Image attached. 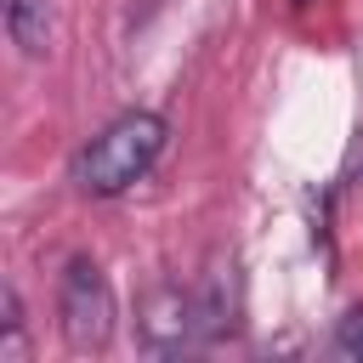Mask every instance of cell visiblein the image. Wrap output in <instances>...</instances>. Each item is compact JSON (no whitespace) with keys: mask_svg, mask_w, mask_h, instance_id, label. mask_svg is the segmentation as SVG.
I'll list each match as a JSON object with an SVG mask.
<instances>
[{"mask_svg":"<svg viewBox=\"0 0 363 363\" xmlns=\"http://www.w3.org/2000/svg\"><path fill=\"white\" fill-rule=\"evenodd\" d=\"M57 323L68 352H102L113 340V289L102 278V267L91 255H74L57 278Z\"/></svg>","mask_w":363,"mask_h":363,"instance_id":"7a4b0ae2","label":"cell"},{"mask_svg":"<svg viewBox=\"0 0 363 363\" xmlns=\"http://www.w3.org/2000/svg\"><path fill=\"white\" fill-rule=\"evenodd\" d=\"M6 34L23 57H51L57 45V0H6Z\"/></svg>","mask_w":363,"mask_h":363,"instance_id":"277c9868","label":"cell"},{"mask_svg":"<svg viewBox=\"0 0 363 363\" xmlns=\"http://www.w3.org/2000/svg\"><path fill=\"white\" fill-rule=\"evenodd\" d=\"M329 352H335V357H352V363H363V306H352V312L335 323V340H329Z\"/></svg>","mask_w":363,"mask_h":363,"instance_id":"52a82bcc","label":"cell"},{"mask_svg":"<svg viewBox=\"0 0 363 363\" xmlns=\"http://www.w3.org/2000/svg\"><path fill=\"white\" fill-rule=\"evenodd\" d=\"M159 153H164V119L153 108H130L113 125H102V136L74 159V182L85 199H119L153 170Z\"/></svg>","mask_w":363,"mask_h":363,"instance_id":"6da1fadb","label":"cell"},{"mask_svg":"<svg viewBox=\"0 0 363 363\" xmlns=\"http://www.w3.org/2000/svg\"><path fill=\"white\" fill-rule=\"evenodd\" d=\"M193 301H199V340H204V346L221 340V335H233L238 318H233V301H227V278H221V272H210Z\"/></svg>","mask_w":363,"mask_h":363,"instance_id":"5b68a950","label":"cell"},{"mask_svg":"<svg viewBox=\"0 0 363 363\" xmlns=\"http://www.w3.org/2000/svg\"><path fill=\"white\" fill-rule=\"evenodd\" d=\"M34 346H28V323H23V295L6 284L0 289V363H28Z\"/></svg>","mask_w":363,"mask_h":363,"instance_id":"8992f818","label":"cell"},{"mask_svg":"<svg viewBox=\"0 0 363 363\" xmlns=\"http://www.w3.org/2000/svg\"><path fill=\"white\" fill-rule=\"evenodd\" d=\"M295 6H306V0H295Z\"/></svg>","mask_w":363,"mask_h":363,"instance_id":"ba28073f","label":"cell"},{"mask_svg":"<svg viewBox=\"0 0 363 363\" xmlns=\"http://www.w3.org/2000/svg\"><path fill=\"white\" fill-rule=\"evenodd\" d=\"M136 346L153 352V357H182L199 340V301L176 284H153L142 301H136Z\"/></svg>","mask_w":363,"mask_h":363,"instance_id":"3957f363","label":"cell"}]
</instances>
